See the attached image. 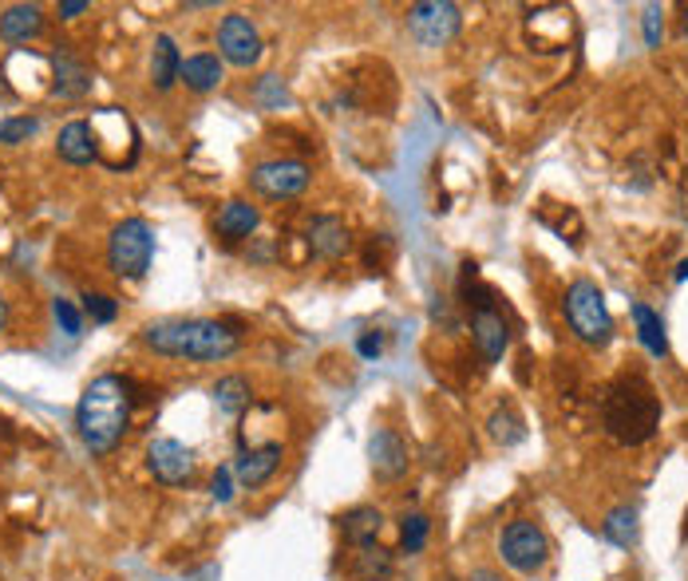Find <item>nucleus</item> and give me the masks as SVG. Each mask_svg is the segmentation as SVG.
<instances>
[{"mask_svg": "<svg viewBox=\"0 0 688 581\" xmlns=\"http://www.w3.org/2000/svg\"><path fill=\"white\" fill-rule=\"evenodd\" d=\"M143 345L154 356L217 364V360H230L242 348V325L237 320H214V317L154 320V325L143 328Z\"/></svg>", "mask_w": 688, "mask_h": 581, "instance_id": "obj_1", "label": "nucleus"}, {"mask_svg": "<svg viewBox=\"0 0 688 581\" xmlns=\"http://www.w3.org/2000/svg\"><path fill=\"white\" fill-rule=\"evenodd\" d=\"M135 384L128 376L103 373L83 388L80 404H75V431H80L83 447L95 455H108L119 447V439L128 436L131 408H135Z\"/></svg>", "mask_w": 688, "mask_h": 581, "instance_id": "obj_2", "label": "nucleus"}, {"mask_svg": "<svg viewBox=\"0 0 688 581\" xmlns=\"http://www.w3.org/2000/svg\"><path fill=\"white\" fill-rule=\"evenodd\" d=\"M601 427L621 447H641L661 427V400L645 376H617L601 396Z\"/></svg>", "mask_w": 688, "mask_h": 581, "instance_id": "obj_3", "label": "nucleus"}, {"mask_svg": "<svg viewBox=\"0 0 688 581\" xmlns=\"http://www.w3.org/2000/svg\"><path fill=\"white\" fill-rule=\"evenodd\" d=\"M561 317H566V325H570V333L578 336L581 345L606 348L614 340V313L606 305V293L589 277L570 282V289L561 297Z\"/></svg>", "mask_w": 688, "mask_h": 581, "instance_id": "obj_4", "label": "nucleus"}, {"mask_svg": "<svg viewBox=\"0 0 688 581\" xmlns=\"http://www.w3.org/2000/svg\"><path fill=\"white\" fill-rule=\"evenodd\" d=\"M154 257V230L143 218H123L108 237V269L123 282L146 277Z\"/></svg>", "mask_w": 688, "mask_h": 581, "instance_id": "obj_5", "label": "nucleus"}, {"mask_svg": "<svg viewBox=\"0 0 688 581\" xmlns=\"http://www.w3.org/2000/svg\"><path fill=\"white\" fill-rule=\"evenodd\" d=\"M498 554L515 573H538L550 562V538L535 518H515L498 534Z\"/></svg>", "mask_w": 688, "mask_h": 581, "instance_id": "obj_6", "label": "nucleus"}, {"mask_svg": "<svg viewBox=\"0 0 688 581\" xmlns=\"http://www.w3.org/2000/svg\"><path fill=\"white\" fill-rule=\"evenodd\" d=\"M459 28H463L459 4H452V0H419V4L408 9V32L424 48L452 44L459 37Z\"/></svg>", "mask_w": 688, "mask_h": 581, "instance_id": "obj_7", "label": "nucleus"}, {"mask_svg": "<svg viewBox=\"0 0 688 581\" xmlns=\"http://www.w3.org/2000/svg\"><path fill=\"white\" fill-rule=\"evenodd\" d=\"M308 179H313V171L301 159H265V163L250 166V186L270 202H285L305 194Z\"/></svg>", "mask_w": 688, "mask_h": 581, "instance_id": "obj_8", "label": "nucleus"}, {"mask_svg": "<svg viewBox=\"0 0 688 581\" xmlns=\"http://www.w3.org/2000/svg\"><path fill=\"white\" fill-rule=\"evenodd\" d=\"M217 52H222V60L234 68H254L265 52L262 32H257L254 20L245 17V12L222 17V24H217Z\"/></svg>", "mask_w": 688, "mask_h": 581, "instance_id": "obj_9", "label": "nucleus"}, {"mask_svg": "<svg viewBox=\"0 0 688 581\" xmlns=\"http://www.w3.org/2000/svg\"><path fill=\"white\" fill-rule=\"evenodd\" d=\"M146 471L163 487H182V482L194 479V451L179 439L159 436L146 444Z\"/></svg>", "mask_w": 688, "mask_h": 581, "instance_id": "obj_10", "label": "nucleus"}, {"mask_svg": "<svg viewBox=\"0 0 688 581\" xmlns=\"http://www.w3.org/2000/svg\"><path fill=\"white\" fill-rule=\"evenodd\" d=\"M368 463L381 482H399L412 467V451L396 427H376L368 439Z\"/></svg>", "mask_w": 688, "mask_h": 581, "instance_id": "obj_11", "label": "nucleus"}, {"mask_svg": "<svg viewBox=\"0 0 688 581\" xmlns=\"http://www.w3.org/2000/svg\"><path fill=\"white\" fill-rule=\"evenodd\" d=\"M472 340L475 353L487 364H498L510 348V320L503 317L498 305H483V309H472Z\"/></svg>", "mask_w": 688, "mask_h": 581, "instance_id": "obj_12", "label": "nucleus"}, {"mask_svg": "<svg viewBox=\"0 0 688 581\" xmlns=\"http://www.w3.org/2000/svg\"><path fill=\"white\" fill-rule=\"evenodd\" d=\"M281 459H285V444H277V439L257 447H242L234 459V479L242 482L245 491H257V487H265L281 471Z\"/></svg>", "mask_w": 688, "mask_h": 581, "instance_id": "obj_13", "label": "nucleus"}, {"mask_svg": "<svg viewBox=\"0 0 688 581\" xmlns=\"http://www.w3.org/2000/svg\"><path fill=\"white\" fill-rule=\"evenodd\" d=\"M305 246L313 249V257L321 262H336V257L348 254V226H344L336 214H313L305 222Z\"/></svg>", "mask_w": 688, "mask_h": 581, "instance_id": "obj_14", "label": "nucleus"}, {"mask_svg": "<svg viewBox=\"0 0 688 581\" xmlns=\"http://www.w3.org/2000/svg\"><path fill=\"white\" fill-rule=\"evenodd\" d=\"M257 226H262V214H257V206H250L245 198L222 202V210H217V218H214L217 237L230 242V246H237V242H245V237H254Z\"/></svg>", "mask_w": 688, "mask_h": 581, "instance_id": "obj_15", "label": "nucleus"}, {"mask_svg": "<svg viewBox=\"0 0 688 581\" xmlns=\"http://www.w3.org/2000/svg\"><path fill=\"white\" fill-rule=\"evenodd\" d=\"M55 155L64 159V163H72V166L95 163V159H100V146H95V131H91V123H83V119L64 123L60 135H55Z\"/></svg>", "mask_w": 688, "mask_h": 581, "instance_id": "obj_16", "label": "nucleus"}, {"mask_svg": "<svg viewBox=\"0 0 688 581\" xmlns=\"http://www.w3.org/2000/svg\"><path fill=\"white\" fill-rule=\"evenodd\" d=\"M44 32V9L40 4H9L0 12V40L4 44H28Z\"/></svg>", "mask_w": 688, "mask_h": 581, "instance_id": "obj_17", "label": "nucleus"}, {"mask_svg": "<svg viewBox=\"0 0 688 581\" xmlns=\"http://www.w3.org/2000/svg\"><path fill=\"white\" fill-rule=\"evenodd\" d=\"M52 68H55V83H52V95L60 100H80L91 91V72L83 60H75L72 52H55L52 55Z\"/></svg>", "mask_w": 688, "mask_h": 581, "instance_id": "obj_18", "label": "nucleus"}, {"mask_svg": "<svg viewBox=\"0 0 688 581\" xmlns=\"http://www.w3.org/2000/svg\"><path fill=\"white\" fill-rule=\"evenodd\" d=\"M629 317H634L637 340L645 345V353L657 356V360H665V356H669V333H665L661 313H652L645 300H634V305H629Z\"/></svg>", "mask_w": 688, "mask_h": 581, "instance_id": "obj_19", "label": "nucleus"}, {"mask_svg": "<svg viewBox=\"0 0 688 581\" xmlns=\"http://www.w3.org/2000/svg\"><path fill=\"white\" fill-rule=\"evenodd\" d=\"M348 578L353 581H388L392 578V554L381 542H364L353 546V558H348Z\"/></svg>", "mask_w": 688, "mask_h": 581, "instance_id": "obj_20", "label": "nucleus"}, {"mask_svg": "<svg viewBox=\"0 0 688 581\" xmlns=\"http://www.w3.org/2000/svg\"><path fill=\"white\" fill-rule=\"evenodd\" d=\"M179 72H182V55H179V44H174V37H154L151 44V83L154 91H171L174 83H179Z\"/></svg>", "mask_w": 688, "mask_h": 581, "instance_id": "obj_21", "label": "nucleus"}, {"mask_svg": "<svg viewBox=\"0 0 688 581\" xmlns=\"http://www.w3.org/2000/svg\"><path fill=\"white\" fill-rule=\"evenodd\" d=\"M179 83H186V91H194V95H206V91H214L217 83H222V60L210 52L186 55V60H182Z\"/></svg>", "mask_w": 688, "mask_h": 581, "instance_id": "obj_22", "label": "nucleus"}, {"mask_svg": "<svg viewBox=\"0 0 688 581\" xmlns=\"http://www.w3.org/2000/svg\"><path fill=\"white\" fill-rule=\"evenodd\" d=\"M384 527V510L381 507H353L341 514V534L348 546H364V542H376Z\"/></svg>", "mask_w": 688, "mask_h": 581, "instance_id": "obj_23", "label": "nucleus"}, {"mask_svg": "<svg viewBox=\"0 0 688 581\" xmlns=\"http://www.w3.org/2000/svg\"><path fill=\"white\" fill-rule=\"evenodd\" d=\"M601 534H606V542H614L617 550H629V546H637V534H641V510H637L634 502H621V507H614L606 514V522H601Z\"/></svg>", "mask_w": 688, "mask_h": 581, "instance_id": "obj_24", "label": "nucleus"}, {"mask_svg": "<svg viewBox=\"0 0 688 581\" xmlns=\"http://www.w3.org/2000/svg\"><path fill=\"white\" fill-rule=\"evenodd\" d=\"M210 396H214L217 411H226V416H242V411L250 408V400H254V388H250L245 376H222V380L210 388Z\"/></svg>", "mask_w": 688, "mask_h": 581, "instance_id": "obj_25", "label": "nucleus"}, {"mask_svg": "<svg viewBox=\"0 0 688 581\" xmlns=\"http://www.w3.org/2000/svg\"><path fill=\"white\" fill-rule=\"evenodd\" d=\"M487 431H490V439L495 444H503V447H518L526 439V424H523V416H518L515 408H495L490 411V419H487Z\"/></svg>", "mask_w": 688, "mask_h": 581, "instance_id": "obj_26", "label": "nucleus"}, {"mask_svg": "<svg viewBox=\"0 0 688 581\" xmlns=\"http://www.w3.org/2000/svg\"><path fill=\"white\" fill-rule=\"evenodd\" d=\"M427 534H432V518H427L424 510H408V514L399 518V550L408 558L424 554Z\"/></svg>", "mask_w": 688, "mask_h": 581, "instance_id": "obj_27", "label": "nucleus"}, {"mask_svg": "<svg viewBox=\"0 0 688 581\" xmlns=\"http://www.w3.org/2000/svg\"><path fill=\"white\" fill-rule=\"evenodd\" d=\"M254 103L265 111H281L285 103H290V91H285V80L281 75H262V80L254 83Z\"/></svg>", "mask_w": 688, "mask_h": 581, "instance_id": "obj_28", "label": "nucleus"}, {"mask_svg": "<svg viewBox=\"0 0 688 581\" xmlns=\"http://www.w3.org/2000/svg\"><path fill=\"white\" fill-rule=\"evenodd\" d=\"M40 131V119L37 115H9L0 119V143L4 146H20Z\"/></svg>", "mask_w": 688, "mask_h": 581, "instance_id": "obj_29", "label": "nucleus"}, {"mask_svg": "<svg viewBox=\"0 0 688 581\" xmlns=\"http://www.w3.org/2000/svg\"><path fill=\"white\" fill-rule=\"evenodd\" d=\"M83 313H88L95 325H111V320L119 317V300L111 297V293L88 289V293H83Z\"/></svg>", "mask_w": 688, "mask_h": 581, "instance_id": "obj_30", "label": "nucleus"}, {"mask_svg": "<svg viewBox=\"0 0 688 581\" xmlns=\"http://www.w3.org/2000/svg\"><path fill=\"white\" fill-rule=\"evenodd\" d=\"M52 317H55V325L64 328L68 336H80V333H83V317H80V309H75L72 300L55 297V300H52Z\"/></svg>", "mask_w": 688, "mask_h": 581, "instance_id": "obj_31", "label": "nucleus"}, {"mask_svg": "<svg viewBox=\"0 0 688 581\" xmlns=\"http://www.w3.org/2000/svg\"><path fill=\"white\" fill-rule=\"evenodd\" d=\"M641 28H645V48H661V40H665V9L661 4H649V9H645Z\"/></svg>", "mask_w": 688, "mask_h": 581, "instance_id": "obj_32", "label": "nucleus"}, {"mask_svg": "<svg viewBox=\"0 0 688 581\" xmlns=\"http://www.w3.org/2000/svg\"><path fill=\"white\" fill-rule=\"evenodd\" d=\"M210 495H214V502L234 499V467H217L214 479H210Z\"/></svg>", "mask_w": 688, "mask_h": 581, "instance_id": "obj_33", "label": "nucleus"}, {"mask_svg": "<svg viewBox=\"0 0 688 581\" xmlns=\"http://www.w3.org/2000/svg\"><path fill=\"white\" fill-rule=\"evenodd\" d=\"M356 353H361L364 360H376V356L384 353V333L381 328H368V333L356 336Z\"/></svg>", "mask_w": 688, "mask_h": 581, "instance_id": "obj_34", "label": "nucleus"}, {"mask_svg": "<svg viewBox=\"0 0 688 581\" xmlns=\"http://www.w3.org/2000/svg\"><path fill=\"white\" fill-rule=\"evenodd\" d=\"M83 12H91L88 0H64V4H60V20H80Z\"/></svg>", "mask_w": 688, "mask_h": 581, "instance_id": "obj_35", "label": "nucleus"}, {"mask_svg": "<svg viewBox=\"0 0 688 581\" xmlns=\"http://www.w3.org/2000/svg\"><path fill=\"white\" fill-rule=\"evenodd\" d=\"M467 581H507L503 573H495V570H472V578Z\"/></svg>", "mask_w": 688, "mask_h": 581, "instance_id": "obj_36", "label": "nucleus"}, {"mask_svg": "<svg viewBox=\"0 0 688 581\" xmlns=\"http://www.w3.org/2000/svg\"><path fill=\"white\" fill-rule=\"evenodd\" d=\"M677 282H688V257H685V262L677 265Z\"/></svg>", "mask_w": 688, "mask_h": 581, "instance_id": "obj_37", "label": "nucleus"}, {"mask_svg": "<svg viewBox=\"0 0 688 581\" xmlns=\"http://www.w3.org/2000/svg\"><path fill=\"white\" fill-rule=\"evenodd\" d=\"M9 325V305H4V300H0V328Z\"/></svg>", "mask_w": 688, "mask_h": 581, "instance_id": "obj_38", "label": "nucleus"}, {"mask_svg": "<svg viewBox=\"0 0 688 581\" xmlns=\"http://www.w3.org/2000/svg\"><path fill=\"white\" fill-rule=\"evenodd\" d=\"M685 37H688V12H685Z\"/></svg>", "mask_w": 688, "mask_h": 581, "instance_id": "obj_39", "label": "nucleus"}]
</instances>
